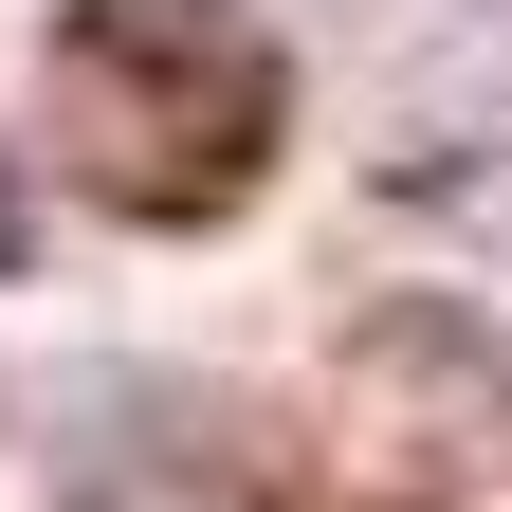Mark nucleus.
<instances>
[{
    "label": "nucleus",
    "instance_id": "obj_1",
    "mask_svg": "<svg viewBox=\"0 0 512 512\" xmlns=\"http://www.w3.org/2000/svg\"><path fill=\"white\" fill-rule=\"evenodd\" d=\"M55 110H74V147L128 183V202H238L256 147H275V37L238 19V0H74V19L37 37Z\"/></svg>",
    "mask_w": 512,
    "mask_h": 512
},
{
    "label": "nucleus",
    "instance_id": "obj_2",
    "mask_svg": "<svg viewBox=\"0 0 512 512\" xmlns=\"http://www.w3.org/2000/svg\"><path fill=\"white\" fill-rule=\"evenodd\" d=\"M19 238H37V202H19V165H0V275H19Z\"/></svg>",
    "mask_w": 512,
    "mask_h": 512
}]
</instances>
